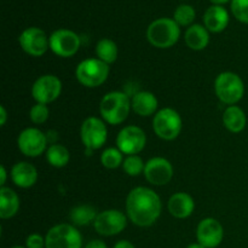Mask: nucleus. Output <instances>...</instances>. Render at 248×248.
<instances>
[{"label":"nucleus","mask_w":248,"mask_h":248,"mask_svg":"<svg viewBox=\"0 0 248 248\" xmlns=\"http://www.w3.org/2000/svg\"><path fill=\"white\" fill-rule=\"evenodd\" d=\"M215 90L220 102L234 106L244 97L245 85L239 75L232 72H225L218 75L216 79Z\"/></svg>","instance_id":"obj_5"},{"label":"nucleus","mask_w":248,"mask_h":248,"mask_svg":"<svg viewBox=\"0 0 248 248\" xmlns=\"http://www.w3.org/2000/svg\"><path fill=\"white\" fill-rule=\"evenodd\" d=\"M27 248H45V239L39 234H31L26 240Z\"/></svg>","instance_id":"obj_32"},{"label":"nucleus","mask_w":248,"mask_h":248,"mask_svg":"<svg viewBox=\"0 0 248 248\" xmlns=\"http://www.w3.org/2000/svg\"><path fill=\"white\" fill-rule=\"evenodd\" d=\"M246 114L240 107L230 106L223 114V124L232 133H239L246 127Z\"/></svg>","instance_id":"obj_22"},{"label":"nucleus","mask_w":248,"mask_h":248,"mask_svg":"<svg viewBox=\"0 0 248 248\" xmlns=\"http://www.w3.org/2000/svg\"><path fill=\"white\" fill-rule=\"evenodd\" d=\"M186 248H205V247H203L202 245L199 244V242H198V244H191V245H189V246L186 247Z\"/></svg>","instance_id":"obj_38"},{"label":"nucleus","mask_w":248,"mask_h":248,"mask_svg":"<svg viewBox=\"0 0 248 248\" xmlns=\"http://www.w3.org/2000/svg\"><path fill=\"white\" fill-rule=\"evenodd\" d=\"M113 248H136V247L133 246L130 241H127V240H120V241H118L115 245H114Z\"/></svg>","instance_id":"obj_34"},{"label":"nucleus","mask_w":248,"mask_h":248,"mask_svg":"<svg viewBox=\"0 0 248 248\" xmlns=\"http://www.w3.org/2000/svg\"><path fill=\"white\" fill-rule=\"evenodd\" d=\"M109 75V64L98 58H89L80 63L75 70L78 81L84 86L93 89L106 82Z\"/></svg>","instance_id":"obj_4"},{"label":"nucleus","mask_w":248,"mask_h":248,"mask_svg":"<svg viewBox=\"0 0 248 248\" xmlns=\"http://www.w3.org/2000/svg\"><path fill=\"white\" fill-rule=\"evenodd\" d=\"M80 135H81L82 143L86 147V153H91L92 150L103 147L107 140L108 131H107V126L104 125L103 121L91 116L82 123Z\"/></svg>","instance_id":"obj_8"},{"label":"nucleus","mask_w":248,"mask_h":248,"mask_svg":"<svg viewBox=\"0 0 248 248\" xmlns=\"http://www.w3.org/2000/svg\"><path fill=\"white\" fill-rule=\"evenodd\" d=\"M62 91V82L55 75H43L34 82L31 94L36 103L47 104L56 101Z\"/></svg>","instance_id":"obj_13"},{"label":"nucleus","mask_w":248,"mask_h":248,"mask_svg":"<svg viewBox=\"0 0 248 248\" xmlns=\"http://www.w3.org/2000/svg\"><path fill=\"white\" fill-rule=\"evenodd\" d=\"M181 29L171 18H159L148 27L147 38L153 46L157 48H169L178 41Z\"/></svg>","instance_id":"obj_3"},{"label":"nucleus","mask_w":248,"mask_h":248,"mask_svg":"<svg viewBox=\"0 0 248 248\" xmlns=\"http://www.w3.org/2000/svg\"><path fill=\"white\" fill-rule=\"evenodd\" d=\"M18 41L24 52L33 57H40L50 47V38H47L43 29L36 27H31L22 31Z\"/></svg>","instance_id":"obj_11"},{"label":"nucleus","mask_w":248,"mask_h":248,"mask_svg":"<svg viewBox=\"0 0 248 248\" xmlns=\"http://www.w3.org/2000/svg\"><path fill=\"white\" fill-rule=\"evenodd\" d=\"M81 234L70 224L55 225L45 236V248H81Z\"/></svg>","instance_id":"obj_6"},{"label":"nucleus","mask_w":248,"mask_h":248,"mask_svg":"<svg viewBox=\"0 0 248 248\" xmlns=\"http://www.w3.org/2000/svg\"><path fill=\"white\" fill-rule=\"evenodd\" d=\"M145 144H147L145 133L137 126H126L116 137V145L123 154H138L144 149Z\"/></svg>","instance_id":"obj_10"},{"label":"nucleus","mask_w":248,"mask_h":248,"mask_svg":"<svg viewBox=\"0 0 248 248\" xmlns=\"http://www.w3.org/2000/svg\"><path fill=\"white\" fill-rule=\"evenodd\" d=\"M101 162L104 167L109 170L118 169L124 162L123 153L119 149H116V148H108V149H106L102 153Z\"/></svg>","instance_id":"obj_27"},{"label":"nucleus","mask_w":248,"mask_h":248,"mask_svg":"<svg viewBox=\"0 0 248 248\" xmlns=\"http://www.w3.org/2000/svg\"><path fill=\"white\" fill-rule=\"evenodd\" d=\"M196 236L199 244L202 245L205 248H216L223 241L224 229L217 219L206 218L199 223Z\"/></svg>","instance_id":"obj_16"},{"label":"nucleus","mask_w":248,"mask_h":248,"mask_svg":"<svg viewBox=\"0 0 248 248\" xmlns=\"http://www.w3.org/2000/svg\"><path fill=\"white\" fill-rule=\"evenodd\" d=\"M96 55L98 60L107 64H111L118 58V46L110 39H102L97 43Z\"/></svg>","instance_id":"obj_26"},{"label":"nucleus","mask_w":248,"mask_h":248,"mask_svg":"<svg viewBox=\"0 0 248 248\" xmlns=\"http://www.w3.org/2000/svg\"><path fill=\"white\" fill-rule=\"evenodd\" d=\"M19 208V198L12 189L0 188V218L9 219L14 217Z\"/></svg>","instance_id":"obj_21"},{"label":"nucleus","mask_w":248,"mask_h":248,"mask_svg":"<svg viewBox=\"0 0 248 248\" xmlns=\"http://www.w3.org/2000/svg\"><path fill=\"white\" fill-rule=\"evenodd\" d=\"M153 128L157 137L165 140H173L182 131L181 115L172 108H164L157 111L153 120Z\"/></svg>","instance_id":"obj_7"},{"label":"nucleus","mask_w":248,"mask_h":248,"mask_svg":"<svg viewBox=\"0 0 248 248\" xmlns=\"http://www.w3.org/2000/svg\"><path fill=\"white\" fill-rule=\"evenodd\" d=\"M167 207L173 217L184 219L193 213L194 208H195V202L189 194L177 193L170 198Z\"/></svg>","instance_id":"obj_19"},{"label":"nucleus","mask_w":248,"mask_h":248,"mask_svg":"<svg viewBox=\"0 0 248 248\" xmlns=\"http://www.w3.org/2000/svg\"><path fill=\"white\" fill-rule=\"evenodd\" d=\"M17 144H18L22 154L29 157H36L40 156L46 150L47 137H46L45 133H43L38 128H26L18 136Z\"/></svg>","instance_id":"obj_14"},{"label":"nucleus","mask_w":248,"mask_h":248,"mask_svg":"<svg viewBox=\"0 0 248 248\" xmlns=\"http://www.w3.org/2000/svg\"><path fill=\"white\" fill-rule=\"evenodd\" d=\"M11 248H27V247H23V246H14V247H11Z\"/></svg>","instance_id":"obj_39"},{"label":"nucleus","mask_w":248,"mask_h":248,"mask_svg":"<svg viewBox=\"0 0 248 248\" xmlns=\"http://www.w3.org/2000/svg\"><path fill=\"white\" fill-rule=\"evenodd\" d=\"M126 225V216L118 210H108L98 213L93 223L94 230L103 236H114L120 234Z\"/></svg>","instance_id":"obj_12"},{"label":"nucleus","mask_w":248,"mask_h":248,"mask_svg":"<svg viewBox=\"0 0 248 248\" xmlns=\"http://www.w3.org/2000/svg\"><path fill=\"white\" fill-rule=\"evenodd\" d=\"M11 178L19 188H31L38 181V171L29 162H17L11 170Z\"/></svg>","instance_id":"obj_17"},{"label":"nucleus","mask_w":248,"mask_h":248,"mask_svg":"<svg viewBox=\"0 0 248 248\" xmlns=\"http://www.w3.org/2000/svg\"><path fill=\"white\" fill-rule=\"evenodd\" d=\"M85 248H108L107 247L106 242L102 241V240H92L89 244L85 246Z\"/></svg>","instance_id":"obj_33"},{"label":"nucleus","mask_w":248,"mask_h":248,"mask_svg":"<svg viewBox=\"0 0 248 248\" xmlns=\"http://www.w3.org/2000/svg\"><path fill=\"white\" fill-rule=\"evenodd\" d=\"M232 11L237 21L248 24V0H232Z\"/></svg>","instance_id":"obj_30"},{"label":"nucleus","mask_w":248,"mask_h":248,"mask_svg":"<svg viewBox=\"0 0 248 248\" xmlns=\"http://www.w3.org/2000/svg\"><path fill=\"white\" fill-rule=\"evenodd\" d=\"M211 2H213V4L216 5H222V4H225V2L230 1V0H210Z\"/></svg>","instance_id":"obj_37"},{"label":"nucleus","mask_w":248,"mask_h":248,"mask_svg":"<svg viewBox=\"0 0 248 248\" xmlns=\"http://www.w3.org/2000/svg\"><path fill=\"white\" fill-rule=\"evenodd\" d=\"M0 124H1V126H4L5 124H6V119H7V113L6 110H5L4 106L0 107Z\"/></svg>","instance_id":"obj_35"},{"label":"nucleus","mask_w":248,"mask_h":248,"mask_svg":"<svg viewBox=\"0 0 248 248\" xmlns=\"http://www.w3.org/2000/svg\"><path fill=\"white\" fill-rule=\"evenodd\" d=\"M131 108L140 116H150L156 111L157 99L152 92H137L131 99Z\"/></svg>","instance_id":"obj_20"},{"label":"nucleus","mask_w":248,"mask_h":248,"mask_svg":"<svg viewBox=\"0 0 248 248\" xmlns=\"http://www.w3.org/2000/svg\"><path fill=\"white\" fill-rule=\"evenodd\" d=\"M203 23L207 31L212 33H220L227 28L229 23V14L220 5H213L208 7L203 15Z\"/></svg>","instance_id":"obj_18"},{"label":"nucleus","mask_w":248,"mask_h":248,"mask_svg":"<svg viewBox=\"0 0 248 248\" xmlns=\"http://www.w3.org/2000/svg\"><path fill=\"white\" fill-rule=\"evenodd\" d=\"M144 177L153 186H165L173 177V167L164 157H153L145 164Z\"/></svg>","instance_id":"obj_15"},{"label":"nucleus","mask_w":248,"mask_h":248,"mask_svg":"<svg viewBox=\"0 0 248 248\" xmlns=\"http://www.w3.org/2000/svg\"><path fill=\"white\" fill-rule=\"evenodd\" d=\"M97 211L94 207L90 205H80L73 208L70 211V220L74 223V225L78 227H85L89 225L90 223H94L97 218Z\"/></svg>","instance_id":"obj_24"},{"label":"nucleus","mask_w":248,"mask_h":248,"mask_svg":"<svg viewBox=\"0 0 248 248\" xmlns=\"http://www.w3.org/2000/svg\"><path fill=\"white\" fill-rule=\"evenodd\" d=\"M48 108L46 104L36 103L29 111V118L34 124H44L48 119Z\"/></svg>","instance_id":"obj_31"},{"label":"nucleus","mask_w":248,"mask_h":248,"mask_svg":"<svg viewBox=\"0 0 248 248\" xmlns=\"http://www.w3.org/2000/svg\"><path fill=\"white\" fill-rule=\"evenodd\" d=\"M0 176H1V181H0V186H4L5 182H6V170L4 166L0 167Z\"/></svg>","instance_id":"obj_36"},{"label":"nucleus","mask_w":248,"mask_h":248,"mask_svg":"<svg viewBox=\"0 0 248 248\" xmlns=\"http://www.w3.org/2000/svg\"><path fill=\"white\" fill-rule=\"evenodd\" d=\"M80 38L69 29H58L50 36V48L55 55L68 58L74 56L80 48Z\"/></svg>","instance_id":"obj_9"},{"label":"nucleus","mask_w":248,"mask_h":248,"mask_svg":"<svg viewBox=\"0 0 248 248\" xmlns=\"http://www.w3.org/2000/svg\"><path fill=\"white\" fill-rule=\"evenodd\" d=\"M126 212L133 224L142 228L150 227L161 215V200L152 189L137 186L127 195Z\"/></svg>","instance_id":"obj_1"},{"label":"nucleus","mask_w":248,"mask_h":248,"mask_svg":"<svg viewBox=\"0 0 248 248\" xmlns=\"http://www.w3.org/2000/svg\"><path fill=\"white\" fill-rule=\"evenodd\" d=\"M70 154L69 150L62 144H52L46 150V160L53 167H64L69 162Z\"/></svg>","instance_id":"obj_25"},{"label":"nucleus","mask_w":248,"mask_h":248,"mask_svg":"<svg viewBox=\"0 0 248 248\" xmlns=\"http://www.w3.org/2000/svg\"><path fill=\"white\" fill-rule=\"evenodd\" d=\"M184 39H186L188 47L194 51H200L208 45L210 35H208L206 27L201 26V24H193L186 29Z\"/></svg>","instance_id":"obj_23"},{"label":"nucleus","mask_w":248,"mask_h":248,"mask_svg":"<svg viewBox=\"0 0 248 248\" xmlns=\"http://www.w3.org/2000/svg\"><path fill=\"white\" fill-rule=\"evenodd\" d=\"M131 110V101L124 92H109L102 98L99 111L104 121L110 125H119L127 119Z\"/></svg>","instance_id":"obj_2"},{"label":"nucleus","mask_w":248,"mask_h":248,"mask_svg":"<svg viewBox=\"0 0 248 248\" xmlns=\"http://www.w3.org/2000/svg\"><path fill=\"white\" fill-rule=\"evenodd\" d=\"M195 10L190 5H181L176 9L173 19L178 26H190L195 19Z\"/></svg>","instance_id":"obj_28"},{"label":"nucleus","mask_w":248,"mask_h":248,"mask_svg":"<svg viewBox=\"0 0 248 248\" xmlns=\"http://www.w3.org/2000/svg\"><path fill=\"white\" fill-rule=\"evenodd\" d=\"M145 164L143 162V160L140 159L137 155H128L123 162V169L128 176L136 177L140 176V173L144 172Z\"/></svg>","instance_id":"obj_29"}]
</instances>
